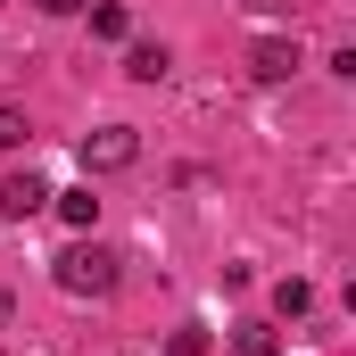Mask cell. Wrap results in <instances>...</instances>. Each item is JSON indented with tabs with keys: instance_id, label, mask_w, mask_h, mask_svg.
I'll list each match as a JSON object with an SVG mask.
<instances>
[{
	"instance_id": "cell-3",
	"label": "cell",
	"mask_w": 356,
	"mask_h": 356,
	"mask_svg": "<svg viewBox=\"0 0 356 356\" xmlns=\"http://www.w3.org/2000/svg\"><path fill=\"white\" fill-rule=\"evenodd\" d=\"M307 58H298V33H266V42H249V75L257 83H290Z\"/></svg>"
},
{
	"instance_id": "cell-5",
	"label": "cell",
	"mask_w": 356,
	"mask_h": 356,
	"mask_svg": "<svg viewBox=\"0 0 356 356\" xmlns=\"http://www.w3.org/2000/svg\"><path fill=\"white\" fill-rule=\"evenodd\" d=\"M50 207H58V224H67V232H91V224H99V199H91V182H75V191H50Z\"/></svg>"
},
{
	"instance_id": "cell-10",
	"label": "cell",
	"mask_w": 356,
	"mask_h": 356,
	"mask_svg": "<svg viewBox=\"0 0 356 356\" xmlns=\"http://www.w3.org/2000/svg\"><path fill=\"white\" fill-rule=\"evenodd\" d=\"M33 141V124H25V108H0V149H25Z\"/></svg>"
},
{
	"instance_id": "cell-6",
	"label": "cell",
	"mask_w": 356,
	"mask_h": 356,
	"mask_svg": "<svg viewBox=\"0 0 356 356\" xmlns=\"http://www.w3.org/2000/svg\"><path fill=\"white\" fill-rule=\"evenodd\" d=\"M124 75H133V83H166V75H175L166 42H133V50H124Z\"/></svg>"
},
{
	"instance_id": "cell-7",
	"label": "cell",
	"mask_w": 356,
	"mask_h": 356,
	"mask_svg": "<svg viewBox=\"0 0 356 356\" xmlns=\"http://www.w3.org/2000/svg\"><path fill=\"white\" fill-rule=\"evenodd\" d=\"M83 17H91V33H99V42H133V17H124V0H83Z\"/></svg>"
},
{
	"instance_id": "cell-1",
	"label": "cell",
	"mask_w": 356,
	"mask_h": 356,
	"mask_svg": "<svg viewBox=\"0 0 356 356\" xmlns=\"http://www.w3.org/2000/svg\"><path fill=\"white\" fill-rule=\"evenodd\" d=\"M50 282H58L67 298H108V290H116V249H99L91 232H75V241L50 257Z\"/></svg>"
},
{
	"instance_id": "cell-12",
	"label": "cell",
	"mask_w": 356,
	"mask_h": 356,
	"mask_svg": "<svg viewBox=\"0 0 356 356\" xmlns=\"http://www.w3.org/2000/svg\"><path fill=\"white\" fill-rule=\"evenodd\" d=\"M33 8H42V17H75L83 0H33Z\"/></svg>"
},
{
	"instance_id": "cell-9",
	"label": "cell",
	"mask_w": 356,
	"mask_h": 356,
	"mask_svg": "<svg viewBox=\"0 0 356 356\" xmlns=\"http://www.w3.org/2000/svg\"><path fill=\"white\" fill-rule=\"evenodd\" d=\"M232 356H282V332L273 323H241L232 332Z\"/></svg>"
},
{
	"instance_id": "cell-8",
	"label": "cell",
	"mask_w": 356,
	"mask_h": 356,
	"mask_svg": "<svg viewBox=\"0 0 356 356\" xmlns=\"http://www.w3.org/2000/svg\"><path fill=\"white\" fill-rule=\"evenodd\" d=\"M307 307H315V290H307L298 273H282V282H273V315H282V323H298Z\"/></svg>"
},
{
	"instance_id": "cell-2",
	"label": "cell",
	"mask_w": 356,
	"mask_h": 356,
	"mask_svg": "<svg viewBox=\"0 0 356 356\" xmlns=\"http://www.w3.org/2000/svg\"><path fill=\"white\" fill-rule=\"evenodd\" d=\"M141 158V133L133 124H99V133H83V182L91 175H124Z\"/></svg>"
},
{
	"instance_id": "cell-11",
	"label": "cell",
	"mask_w": 356,
	"mask_h": 356,
	"mask_svg": "<svg viewBox=\"0 0 356 356\" xmlns=\"http://www.w3.org/2000/svg\"><path fill=\"white\" fill-rule=\"evenodd\" d=\"M166 348H175V356H207V332H199V323H182V332L166 340Z\"/></svg>"
},
{
	"instance_id": "cell-4",
	"label": "cell",
	"mask_w": 356,
	"mask_h": 356,
	"mask_svg": "<svg viewBox=\"0 0 356 356\" xmlns=\"http://www.w3.org/2000/svg\"><path fill=\"white\" fill-rule=\"evenodd\" d=\"M42 207H50V182L33 175V166H25V175H0V216H8V224H33Z\"/></svg>"
},
{
	"instance_id": "cell-13",
	"label": "cell",
	"mask_w": 356,
	"mask_h": 356,
	"mask_svg": "<svg viewBox=\"0 0 356 356\" xmlns=\"http://www.w3.org/2000/svg\"><path fill=\"white\" fill-rule=\"evenodd\" d=\"M257 8H290V17H298V8H307V0H257Z\"/></svg>"
}]
</instances>
